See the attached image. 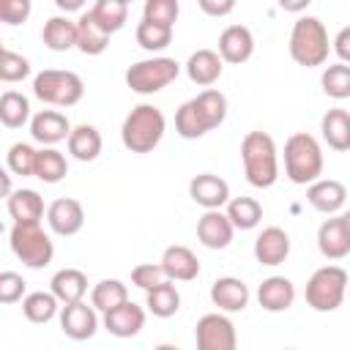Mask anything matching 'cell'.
I'll list each match as a JSON object with an SVG mask.
<instances>
[{
	"label": "cell",
	"instance_id": "36",
	"mask_svg": "<svg viewBox=\"0 0 350 350\" xmlns=\"http://www.w3.org/2000/svg\"><path fill=\"white\" fill-rule=\"evenodd\" d=\"M123 301H129V287L120 279H101L93 290H90V304L104 314L115 306H120Z\"/></svg>",
	"mask_w": 350,
	"mask_h": 350
},
{
	"label": "cell",
	"instance_id": "24",
	"mask_svg": "<svg viewBox=\"0 0 350 350\" xmlns=\"http://www.w3.org/2000/svg\"><path fill=\"white\" fill-rule=\"evenodd\" d=\"M221 68H224V60H221V55L213 52V49H197V52H191L189 60H186V74H189V79H191L194 85H200V88H211L213 82H219Z\"/></svg>",
	"mask_w": 350,
	"mask_h": 350
},
{
	"label": "cell",
	"instance_id": "43",
	"mask_svg": "<svg viewBox=\"0 0 350 350\" xmlns=\"http://www.w3.org/2000/svg\"><path fill=\"white\" fill-rule=\"evenodd\" d=\"M164 279H170L161 268V262H139L134 271H131V284L139 287V290H153L156 284H161Z\"/></svg>",
	"mask_w": 350,
	"mask_h": 350
},
{
	"label": "cell",
	"instance_id": "11",
	"mask_svg": "<svg viewBox=\"0 0 350 350\" xmlns=\"http://www.w3.org/2000/svg\"><path fill=\"white\" fill-rule=\"evenodd\" d=\"M96 312L98 309L93 304L88 306L85 298L74 301V304H63V309H60V331L74 342L90 339L98 331V314Z\"/></svg>",
	"mask_w": 350,
	"mask_h": 350
},
{
	"label": "cell",
	"instance_id": "33",
	"mask_svg": "<svg viewBox=\"0 0 350 350\" xmlns=\"http://www.w3.org/2000/svg\"><path fill=\"white\" fill-rule=\"evenodd\" d=\"M57 306H60V301H57V295L49 290V293H44V290H36V293H27L25 298H22V314L30 320V323H49L55 314H57Z\"/></svg>",
	"mask_w": 350,
	"mask_h": 350
},
{
	"label": "cell",
	"instance_id": "52",
	"mask_svg": "<svg viewBox=\"0 0 350 350\" xmlns=\"http://www.w3.org/2000/svg\"><path fill=\"white\" fill-rule=\"evenodd\" d=\"M123 3H131V0H123Z\"/></svg>",
	"mask_w": 350,
	"mask_h": 350
},
{
	"label": "cell",
	"instance_id": "40",
	"mask_svg": "<svg viewBox=\"0 0 350 350\" xmlns=\"http://www.w3.org/2000/svg\"><path fill=\"white\" fill-rule=\"evenodd\" d=\"M36 159H38V150L27 142H14L5 153V167L8 172L19 175V178H30L36 175Z\"/></svg>",
	"mask_w": 350,
	"mask_h": 350
},
{
	"label": "cell",
	"instance_id": "28",
	"mask_svg": "<svg viewBox=\"0 0 350 350\" xmlns=\"http://www.w3.org/2000/svg\"><path fill=\"white\" fill-rule=\"evenodd\" d=\"M41 41L52 52H68L77 46V22L68 16H49L41 30Z\"/></svg>",
	"mask_w": 350,
	"mask_h": 350
},
{
	"label": "cell",
	"instance_id": "10",
	"mask_svg": "<svg viewBox=\"0 0 350 350\" xmlns=\"http://www.w3.org/2000/svg\"><path fill=\"white\" fill-rule=\"evenodd\" d=\"M194 342L200 350H235L238 334H235V325L227 314L208 312L194 325Z\"/></svg>",
	"mask_w": 350,
	"mask_h": 350
},
{
	"label": "cell",
	"instance_id": "7",
	"mask_svg": "<svg viewBox=\"0 0 350 350\" xmlns=\"http://www.w3.org/2000/svg\"><path fill=\"white\" fill-rule=\"evenodd\" d=\"M33 96L49 107H74L85 96V82L74 71L44 68L33 77Z\"/></svg>",
	"mask_w": 350,
	"mask_h": 350
},
{
	"label": "cell",
	"instance_id": "46",
	"mask_svg": "<svg viewBox=\"0 0 350 350\" xmlns=\"http://www.w3.org/2000/svg\"><path fill=\"white\" fill-rule=\"evenodd\" d=\"M235 3L238 0H197L202 14H208V16H227L235 11Z\"/></svg>",
	"mask_w": 350,
	"mask_h": 350
},
{
	"label": "cell",
	"instance_id": "14",
	"mask_svg": "<svg viewBox=\"0 0 350 350\" xmlns=\"http://www.w3.org/2000/svg\"><path fill=\"white\" fill-rule=\"evenodd\" d=\"M46 224L55 235L71 238L85 227V211L82 202L74 197H60L46 208Z\"/></svg>",
	"mask_w": 350,
	"mask_h": 350
},
{
	"label": "cell",
	"instance_id": "48",
	"mask_svg": "<svg viewBox=\"0 0 350 350\" xmlns=\"http://www.w3.org/2000/svg\"><path fill=\"white\" fill-rule=\"evenodd\" d=\"M312 0H279V8L287 14H301Z\"/></svg>",
	"mask_w": 350,
	"mask_h": 350
},
{
	"label": "cell",
	"instance_id": "39",
	"mask_svg": "<svg viewBox=\"0 0 350 350\" xmlns=\"http://www.w3.org/2000/svg\"><path fill=\"white\" fill-rule=\"evenodd\" d=\"M170 41H172V27L150 22V19H142L137 25V44L145 52H161V49L170 46Z\"/></svg>",
	"mask_w": 350,
	"mask_h": 350
},
{
	"label": "cell",
	"instance_id": "19",
	"mask_svg": "<svg viewBox=\"0 0 350 350\" xmlns=\"http://www.w3.org/2000/svg\"><path fill=\"white\" fill-rule=\"evenodd\" d=\"M290 254V235L282 227H265L254 238V260L260 265H282Z\"/></svg>",
	"mask_w": 350,
	"mask_h": 350
},
{
	"label": "cell",
	"instance_id": "42",
	"mask_svg": "<svg viewBox=\"0 0 350 350\" xmlns=\"http://www.w3.org/2000/svg\"><path fill=\"white\" fill-rule=\"evenodd\" d=\"M30 74V60L16 55L14 49L3 46V57H0V79L3 82H22Z\"/></svg>",
	"mask_w": 350,
	"mask_h": 350
},
{
	"label": "cell",
	"instance_id": "21",
	"mask_svg": "<svg viewBox=\"0 0 350 350\" xmlns=\"http://www.w3.org/2000/svg\"><path fill=\"white\" fill-rule=\"evenodd\" d=\"M211 301L221 312H243L249 306V287L238 276H219L211 284Z\"/></svg>",
	"mask_w": 350,
	"mask_h": 350
},
{
	"label": "cell",
	"instance_id": "26",
	"mask_svg": "<svg viewBox=\"0 0 350 350\" xmlns=\"http://www.w3.org/2000/svg\"><path fill=\"white\" fill-rule=\"evenodd\" d=\"M109 36L112 33H107L90 11H85L77 19V49L82 55H101L109 46Z\"/></svg>",
	"mask_w": 350,
	"mask_h": 350
},
{
	"label": "cell",
	"instance_id": "1",
	"mask_svg": "<svg viewBox=\"0 0 350 350\" xmlns=\"http://www.w3.org/2000/svg\"><path fill=\"white\" fill-rule=\"evenodd\" d=\"M227 118V96L216 88H205L194 98L178 107L175 112V131L183 139H200L211 129L221 126Z\"/></svg>",
	"mask_w": 350,
	"mask_h": 350
},
{
	"label": "cell",
	"instance_id": "27",
	"mask_svg": "<svg viewBox=\"0 0 350 350\" xmlns=\"http://www.w3.org/2000/svg\"><path fill=\"white\" fill-rule=\"evenodd\" d=\"M66 145H68V153H71L77 161H96L98 153H101V145H104V142H101V134H98L96 126H90V123H79V126L71 129Z\"/></svg>",
	"mask_w": 350,
	"mask_h": 350
},
{
	"label": "cell",
	"instance_id": "6",
	"mask_svg": "<svg viewBox=\"0 0 350 350\" xmlns=\"http://www.w3.org/2000/svg\"><path fill=\"white\" fill-rule=\"evenodd\" d=\"M8 243H11V252L22 260V265L33 271L46 268L55 257V243L49 232L41 227V221H14L8 232Z\"/></svg>",
	"mask_w": 350,
	"mask_h": 350
},
{
	"label": "cell",
	"instance_id": "45",
	"mask_svg": "<svg viewBox=\"0 0 350 350\" xmlns=\"http://www.w3.org/2000/svg\"><path fill=\"white\" fill-rule=\"evenodd\" d=\"M33 11V0H0V19L3 25H25Z\"/></svg>",
	"mask_w": 350,
	"mask_h": 350
},
{
	"label": "cell",
	"instance_id": "22",
	"mask_svg": "<svg viewBox=\"0 0 350 350\" xmlns=\"http://www.w3.org/2000/svg\"><path fill=\"white\" fill-rule=\"evenodd\" d=\"M306 200H309V205H312L314 211L331 216V213H336V211L345 205L347 189H345V183H339V180H334V178H317L314 183H309Z\"/></svg>",
	"mask_w": 350,
	"mask_h": 350
},
{
	"label": "cell",
	"instance_id": "25",
	"mask_svg": "<svg viewBox=\"0 0 350 350\" xmlns=\"http://www.w3.org/2000/svg\"><path fill=\"white\" fill-rule=\"evenodd\" d=\"M320 134L331 150H350V112L347 109H328L320 118Z\"/></svg>",
	"mask_w": 350,
	"mask_h": 350
},
{
	"label": "cell",
	"instance_id": "20",
	"mask_svg": "<svg viewBox=\"0 0 350 350\" xmlns=\"http://www.w3.org/2000/svg\"><path fill=\"white\" fill-rule=\"evenodd\" d=\"M159 262L172 282H191L200 276V260L189 246H180V243L167 246Z\"/></svg>",
	"mask_w": 350,
	"mask_h": 350
},
{
	"label": "cell",
	"instance_id": "44",
	"mask_svg": "<svg viewBox=\"0 0 350 350\" xmlns=\"http://www.w3.org/2000/svg\"><path fill=\"white\" fill-rule=\"evenodd\" d=\"M25 287L27 282L14 273V271H3L0 273V304H16L25 298Z\"/></svg>",
	"mask_w": 350,
	"mask_h": 350
},
{
	"label": "cell",
	"instance_id": "5",
	"mask_svg": "<svg viewBox=\"0 0 350 350\" xmlns=\"http://www.w3.org/2000/svg\"><path fill=\"white\" fill-rule=\"evenodd\" d=\"M290 57L304 66V68H314L323 66L328 60L331 52V41H328V30L317 16H301L295 19L293 30H290Z\"/></svg>",
	"mask_w": 350,
	"mask_h": 350
},
{
	"label": "cell",
	"instance_id": "35",
	"mask_svg": "<svg viewBox=\"0 0 350 350\" xmlns=\"http://www.w3.org/2000/svg\"><path fill=\"white\" fill-rule=\"evenodd\" d=\"M27 120H30V101L16 90H5L0 96V123L5 129H22Z\"/></svg>",
	"mask_w": 350,
	"mask_h": 350
},
{
	"label": "cell",
	"instance_id": "34",
	"mask_svg": "<svg viewBox=\"0 0 350 350\" xmlns=\"http://www.w3.org/2000/svg\"><path fill=\"white\" fill-rule=\"evenodd\" d=\"M227 216L235 224V230H254L262 221V205L254 197H230Z\"/></svg>",
	"mask_w": 350,
	"mask_h": 350
},
{
	"label": "cell",
	"instance_id": "50",
	"mask_svg": "<svg viewBox=\"0 0 350 350\" xmlns=\"http://www.w3.org/2000/svg\"><path fill=\"white\" fill-rule=\"evenodd\" d=\"M0 175H3V191H5V197H8V194L14 191V189H11V175H8V172H0Z\"/></svg>",
	"mask_w": 350,
	"mask_h": 350
},
{
	"label": "cell",
	"instance_id": "30",
	"mask_svg": "<svg viewBox=\"0 0 350 350\" xmlns=\"http://www.w3.org/2000/svg\"><path fill=\"white\" fill-rule=\"evenodd\" d=\"M5 208L14 221H41L44 219V200L33 189L11 191L5 200Z\"/></svg>",
	"mask_w": 350,
	"mask_h": 350
},
{
	"label": "cell",
	"instance_id": "47",
	"mask_svg": "<svg viewBox=\"0 0 350 350\" xmlns=\"http://www.w3.org/2000/svg\"><path fill=\"white\" fill-rule=\"evenodd\" d=\"M331 49L336 52V57H339L342 63H350V25H347V27H342V30L334 36Z\"/></svg>",
	"mask_w": 350,
	"mask_h": 350
},
{
	"label": "cell",
	"instance_id": "16",
	"mask_svg": "<svg viewBox=\"0 0 350 350\" xmlns=\"http://www.w3.org/2000/svg\"><path fill=\"white\" fill-rule=\"evenodd\" d=\"M219 55L224 63L241 66L254 55V36L246 25H230L219 36Z\"/></svg>",
	"mask_w": 350,
	"mask_h": 350
},
{
	"label": "cell",
	"instance_id": "49",
	"mask_svg": "<svg viewBox=\"0 0 350 350\" xmlns=\"http://www.w3.org/2000/svg\"><path fill=\"white\" fill-rule=\"evenodd\" d=\"M88 0H55V5L63 11V14H74V11H82Z\"/></svg>",
	"mask_w": 350,
	"mask_h": 350
},
{
	"label": "cell",
	"instance_id": "4",
	"mask_svg": "<svg viewBox=\"0 0 350 350\" xmlns=\"http://www.w3.org/2000/svg\"><path fill=\"white\" fill-rule=\"evenodd\" d=\"M284 175L298 186H309L323 175V148L312 134L295 131L287 137V142H284Z\"/></svg>",
	"mask_w": 350,
	"mask_h": 350
},
{
	"label": "cell",
	"instance_id": "51",
	"mask_svg": "<svg viewBox=\"0 0 350 350\" xmlns=\"http://www.w3.org/2000/svg\"><path fill=\"white\" fill-rule=\"evenodd\" d=\"M345 221H347V227H350V211H347V213H345Z\"/></svg>",
	"mask_w": 350,
	"mask_h": 350
},
{
	"label": "cell",
	"instance_id": "29",
	"mask_svg": "<svg viewBox=\"0 0 350 350\" xmlns=\"http://www.w3.org/2000/svg\"><path fill=\"white\" fill-rule=\"evenodd\" d=\"M49 290L57 295L60 304L82 301V298L88 295V276H85L79 268H60V271L52 276Z\"/></svg>",
	"mask_w": 350,
	"mask_h": 350
},
{
	"label": "cell",
	"instance_id": "23",
	"mask_svg": "<svg viewBox=\"0 0 350 350\" xmlns=\"http://www.w3.org/2000/svg\"><path fill=\"white\" fill-rule=\"evenodd\" d=\"M295 301V284L287 276H268L257 287V304L265 312H287Z\"/></svg>",
	"mask_w": 350,
	"mask_h": 350
},
{
	"label": "cell",
	"instance_id": "2",
	"mask_svg": "<svg viewBox=\"0 0 350 350\" xmlns=\"http://www.w3.org/2000/svg\"><path fill=\"white\" fill-rule=\"evenodd\" d=\"M243 175L254 189H271L279 178V156L276 142L265 131H249L241 142Z\"/></svg>",
	"mask_w": 350,
	"mask_h": 350
},
{
	"label": "cell",
	"instance_id": "38",
	"mask_svg": "<svg viewBox=\"0 0 350 350\" xmlns=\"http://www.w3.org/2000/svg\"><path fill=\"white\" fill-rule=\"evenodd\" d=\"M320 85H323V93L342 101V98H350V63H334V66H325L323 77H320Z\"/></svg>",
	"mask_w": 350,
	"mask_h": 350
},
{
	"label": "cell",
	"instance_id": "8",
	"mask_svg": "<svg viewBox=\"0 0 350 350\" xmlns=\"http://www.w3.org/2000/svg\"><path fill=\"white\" fill-rule=\"evenodd\" d=\"M347 287H350V279H347V271L339 268V265H323L317 268L309 282H306V290H304V298L306 304L314 309V312H334L342 306L345 295H347Z\"/></svg>",
	"mask_w": 350,
	"mask_h": 350
},
{
	"label": "cell",
	"instance_id": "9",
	"mask_svg": "<svg viewBox=\"0 0 350 350\" xmlns=\"http://www.w3.org/2000/svg\"><path fill=\"white\" fill-rule=\"evenodd\" d=\"M180 74V63L172 57H148V60H137L134 66H129L126 71V85L129 90L139 93V96H150L164 90L170 82H175Z\"/></svg>",
	"mask_w": 350,
	"mask_h": 350
},
{
	"label": "cell",
	"instance_id": "15",
	"mask_svg": "<svg viewBox=\"0 0 350 350\" xmlns=\"http://www.w3.org/2000/svg\"><path fill=\"white\" fill-rule=\"evenodd\" d=\"M189 197L205 211L221 208L230 202V183L213 172H200L189 180Z\"/></svg>",
	"mask_w": 350,
	"mask_h": 350
},
{
	"label": "cell",
	"instance_id": "31",
	"mask_svg": "<svg viewBox=\"0 0 350 350\" xmlns=\"http://www.w3.org/2000/svg\"><path fill=\"white\" fill-rule=\"evenodd\" d=\"M145 306H148V312L153 317H161V320L172 317L180 309V293H178L175 282L172 279H164L161 284H156L153 290H148L145 293Z\"/></svg>",
	"mask_w": 350,
	"mask_h": 350
},
{
	"label": "cell",
	"instance_id": "12",
	"mask_svg": "<svg viewBox=\"0 0 350 350\" xmlns=\"http://www.w3.org/2000/svg\"><path fill=\"white\" fill-rule=\"evenodd\" d=\"M232 235H235V224L230 221L227 211L221 208H211L200 216L197 221V241L205 246V249H227L232 243Z\"/></svg>",
	"mask_w": 350,
	"mask_h": 350
},
{
	"label": "cell",
	"instance_id": "13",
	"mask_svg": "<svg viewBox=\"0 0 350 350\" xmlns=\"http://www.w3.org/2000/svg\"><path fill=\"white\" fill-rule=\"evenodd\" d=\"M317 249L325 260H342L350 254V227L345 221V213H331V219L317 227Z\"/></svg>",
	"mask_w": 350,
	"mask_h": 350
},
{
	"label": "cell",
	"instance_id": "37",
	"mask_svg": "<svg viewBox=\"0 0 350 350\" xmlns=\"http://www.w3.org/2000/svg\"><path fill=\"white\" fill-rule=\"evenodd\" d=\"M90 14L98 19V25L107 33H118L129 19V3H123V0H96Z\"/></svg>",
	"mask_w": 350,
	"mask_h": 350
},
{
	"label": "cell",
	"instance_id": "18",
	"mask_svg": "<svg viewBox=\"0 0 350 350\" xmlns=\"http://www.w3.org/2000/svg\"><path fill=\"white\" fill-rule=\"evenodd\" d=\"M145 325V309L137 306L134 301H123L120 306L104 312V328L118 336V339H131L142 331Z\"/></svg>",
	"mask_w": 350,
	"mask_h": 350
},
{
	"label": "cell",
	"instance_id": "41",
	"mask_svg": "<svg viewBox=\"0 0 350 350\" xmlns=\"http://www.w3.org/2000/svg\"><path fill=\"white\" fill-rule=\"evenodd\" d=\"M178 14H180L178 0H145V5H142V19H150V22L167 25V27H172L178 22Z\"/></svg>",
	"mask_w": 350,
	"mask_h": 350
},
{
	"label": "cell",
	"instance_id": "32",
	"mask_svg": "<svg viewBox=\"0 0 350 350\" xmlns=\"http://www.w3.org/2000/svg\"><path fill=\"white\" fill-rule=\"evenodd\" d=\"M66 175H68V161H66V156H63L57 148L44 145V148L38 150L36 175H33V178H38V180H44V183H60Z\"/></svg>",
	"mask_w": 350,
	"mask_h": 350
},
{
	"label": "cell",
	"instance_id": "3",
	"mask_svg": "<svg viewBox=\"0 0 350 350\" xmlns=\"http://www.w3.org/2000/svg\"><path fill=\"white\" fill-rule=\"evenodd\" d=\"M164 131H167L164 112L153 104H137L123 120L120 139H123V148L131 153H150L161 142Z\"/></svg>",
	"mask_w": 350,
	"mask_h": 350
},
{
	"label": "cell",
	"instance_id": "17",
	"mask_svg": "<svg viewBox=\"0 0 350 350\" xmlns=\"http://www.w3.org/2000/svg\"><path fill=\"white\" fill-rule=\"evenodd\" d=\"M71 129L74 126L68 123V118L57 109H41L30 118V137L41 145H57V142L68 139Z\"/></svg>",
	"mask_w": 350,
	"mask_h": 350
}]
</instances>
